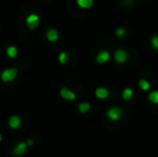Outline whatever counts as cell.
<instances>
[{
  "label": "cell",
  "mask_w": 158,
  "mask_h": 157,
  "mask_svg": "<svg viewBox=\"0 0 158 157\" xmlns=\"http://www.w3.org/2000/svg\"><path fill=\"white\" fill-rule=\"evenodd\" d=\"M79 109H80V111H81L82 113H85V112H87L88 110L90 109V105H89V103H87V102H83V103H81V105H80Z\"/></svg>",
  "instance_id": "obj_15"
},
{
  "label": "cell",
  "mask_w": 158,
  "mask_h": 157,
  "mask_svg": "<svg viewBox=\"0 0 158 157\" xmlns=\"http://www.w3.org/2000/svg\"><path fill=\"white\" fill-rule=\"evenodd\" d=\"M16 76H17V70L14 69V68H11V69H8L2 72L1 79L4 82H11L16 78Z\"/></svg>",
  "instance_id": "obj_1"
},
{
  "label": "cell",
  "mask_w": 158,
  "mask_h": 157,
  "mask_svg": "<svg viewBox=\"0 0 158 157\" xmlns=\"http://www.w3.org/2000/svg\"><path fill=\"white\" fill-rule=\"evenodd\" d=\"M127 53L124 50H117L115 52V59H116L117 63L122 64V63H125L127 60Z\"/></svg>",
  "instance_id": "obj_4"
},
{
  "label": "cell",
  "mask_w": 158,
  "mask_h": 157,
  "mask_svg": "<svg viewBox=\"0 0 158 157\" xmlns=\"http://www.w3.org/2000/svg\"><path fill=\"white\" fill-rule=\"evenodd\" d=\"M96 96L100 99H104L109 96V92L108 89H106L104 87H99L97 90H96Z\"/></svg>",
  "instance_id": "obj_8"
},
{
  "label": "cell",
  "mask_w": 158,
  "mask_h": 157,
  "mask_svg": "<svg viewBox=\"0 0 158 157\" xmlns=\"http://www.w3.org/2000/svg\"><path fill=\"white\" fill-rule=\"evenodd\" d=\"M150 100L154 103H158V92H152L150 94Z\"/></svg>",
  "instance_id": "obj_16"
},
{
  "label": "cell",
  "mask_w": 158,
  "mask_h": 157,
  "mask_svg": "<svg viewBox=\"0 0 158 157\" xmlns=\"http://www.w3.org/2000/svg\"><path fill=\"white\" fill-rule=\"evenodd\" d=\"M26 149H27V144H26V143H19L17 147H15V149H14V151H13V152H14L15 155L19 156V155H22L23 153H25Z\"/></svg>",
  "instance_id": "obj_7"
},
{
  "label": "cell",
  "mask_w": 158,
  "mask_h": 157,
  "mask_svg": "<svg viewBox=\"0 0 158 157\" xmlns=\"http://www.w3.org/2000/svg\"><path fill=\"white\" fill-rule=\"evenodd\" d=\"M32 143H33V141L31 140V139H29V140H28V142H27V144H28V145H31Z\"/></svg>",
  "instance_id": "obj_20"
},
{
  "label": "cell",
  "mask_w": 158,
  "mask_h": 157,
  "mask_svg": "<svg viewBox=\"0 0 158 157\" xmlns=\"http://www.w3.org/2000/svg\"><path fill=\"white\" fill-rule=\"evenodd\" d=\"M77 3H79V6H81V8L89 9L90 6L94 4V1H93V0H79V1H77Z\"/></svg>",
  "instance_id": "obj_10"
},
{
  "label": "cell",
  "mask_w": 158,
  "mask_h": 157,
  "mask_svg": "<svg viewBox=\"0 0 158 157\" xmlns=\"http://www.w3.org/2000/svg\"><path fill=\"white\" fill-rule=\"evenodd\" d=\"M125 34H126V31H125V29H123V28H119V29L116 30L117 37H124L125 36Z\"/></svg>",
  "instance_id": "obj_18"
},
{
  "label": "cell",
  "mask_w": 158,
  "mask_h": 157,
  "mask_svg": "<svg viewBox=\"0 0 158 157\" xmlns=\"http://www.w3.org/2000/svg\"><path fill=\"white\" fill-rule=\"evenodd\" d=\"M152 44L155 48H158V36L154 37V38L152 39Z\"/></svg>",
  "instance_id": "obj_19"
},
{
  "label": "cell",
  "mask_w": 158,
  "mask_h": 157,
  "mask_svg": "<svg viewBox=\"0 0 158 157\" xmlns=\"http://www.w3.org/2000/svg\"><path fill=\"white\" fill-rule=\"evenodd\" d=\"M6 53H8L9 57L14 58V57H16V55H17V48H15V46H10V48H8V51H6Z\"/></svg>",
  "instance_id": "obj_13"
},
{
  "label": "cell",
  "mask_w": 158,
  "mask_h": 157,
  "mask_svg": "<svg viewBox=\"0 0 158 157\" xmlns=\"http://www.w3.org/2000/svg\"><path fill=\"white\" fill-rule=\"evenodd\" d=\"M9 125H10V127L15 129V128L19 127V125H21V119H19V118H17V116H12V118L9 119Z\"/></svg>",
  "instance_id": "obj_9"
},
{
  "label": "cell",
  "mask_w": 158,
  "mask_h": 157,
  "mask_svg": "<svg viewBox=\"0 0 158 157\" xmlns=\"http://www.w3.org/2000/svg\"><path fill=\"white\" fill-rule=\"evenodd\" d=\"M60 95L64 97V99H68V100H73V99L75 98V95L73 92H71V90L67 89V88H63L60 92Z\"/></svg>",
  "instance_id": "obj_6"
},
{
  "label": "cell",
  "mask_w": 158,
  "mask_h": 157,
  "mask_svg": "<svg viewBox=\"0 0 158 157\" xmlns=\"http://www.w3.org/2000/svg\"><path fill=\"white\" fill-rule=\"evenodd\" d=\"M69 59V56L67 53H61L60 55H59V61H60V64H64L67 63Z\"/></svg>",
  "instance_id": "obj_17"
},
{
  "label": "cell",
  "mask_w": 158,
  "mask_h": 157,
  "mask_svg": "<svg viewBox=\"0 0 158 157\" xmlns=\"http://www.w3.org/2000/svg\"><path fill=\"white\" fill-rule=\"evenodd\" d=\"M139 85H140V87H141L143 90H148V89H150V87H151V84L148 83L146 80H140V81H139Z\"/></svg>",
  "instance_id": "obj_14"
},
{
  "label": "cell",
  "mask_w": 158,
  "mask_h": 157,
  "mask_svg": "<svg viewBox=\"0 0 158 157\" xmlns=\"http://www.w3.org/2000/svg\"><path fill=\"white\" fill-rule=\"evenodd\" d=\"M48 39L50 41H56L58 39V32L55 29H51L48 31Z\"/></svg>",
  "instance_id": "obj_11"
},
{
  "label": "cell",
  "mask_w": 158,
  "mask_h": 157,
  "mask_svg": "<svg viewBox=\"0 0 158 157\" xmlns=\"http://www.w3.org/2000/svg\"><path fill=\"white\" fill-rule=\"evenodd\" d=\"M132 96H133V92H132V89H130V88H126V89L123 92V98L125 99V100L131 99Z\"/></svg>",
  "instance_id": "obj_12"
},
{
  "label": "cell",
  "mask_w": 158,
  "mask_h": 157,
  "mask_svg": "<svg viewBox=\"0 0 158 157\" xmlns=\"http://www.w3.org/2000/svg\"><path fill=\"white\" fill-rule=\"evenodd\" d=\"M39 22H40L39 16L32 14L27 19V26L30 28V29H35V28H37L38 25H39Z\"/></svg>",
  "instance_id": "obj_3"
},
{
  "label": "cell",
  "mask_w": 158,
  "mask_h": 157,
  "mask_svg": "<svg viewBox=\"0 0 158 157\" xmlns=\"http://www.w3.org/2000/svg\"><path fill=\"white\" fill-rule=\"evenodd\" d=\"M108 116L110 118L112 121H118L122 116V110L119 108H111L108 111Z\"/></svg>",
  "instance_id": "obj_2"
},
{
  "label": "cell",
  "mask_w": 158,
  "mask_h": 157,
  "mask_svg": "<svg viewBox=\"0 0 158 157\" xmlns=\"http://www.w3.org/2000/svg\"><path fill=\"white\" fill-rule=\"evenodd\" d=\"M0 141H1V134H0Z\"/></svg>",
  "instance_id": "obj_21"
},
{
  "label": "cell",
  "mask_w": 158,
  "mask_h": 157,
  "mask_svg": "<svg viewBox=\"0 0 158 157\" xmlns=\"http://www.w3.org/2000/svg\"><path fill=\"white\" fill-rule=\"evenodd\" d=\"M109 59H110V53L106 52V51H102V52H100L97 56V61L100 64L106 63Z\"/></svg>",
  "instance_id": "obj_5"
}]
</instances>
